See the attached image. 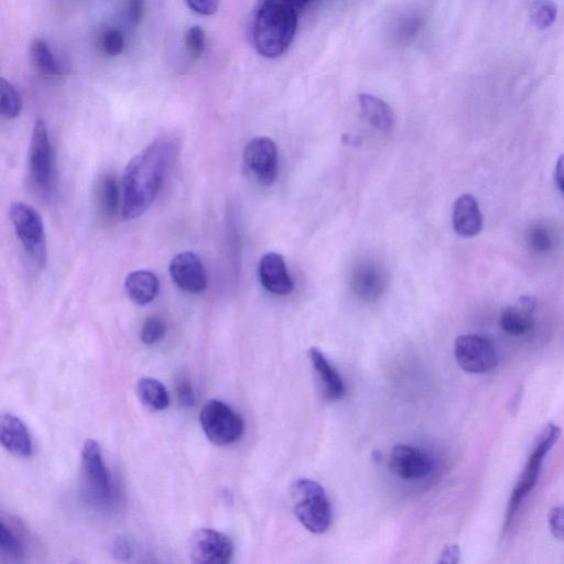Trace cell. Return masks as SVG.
I'll return each instance as SVG.
<instances>
[{"instance_id": "484cf974", "label": "cell", "mask_w": 564, "mask_h": 564, "mask_svg": "<svg viewBox=\"0 0 564 564\" xmlns=\"http://www.w3.org/2000/svg\"><path fill=\"white\" fill-rule=\"evenodd\" d=\"M558 8L552 0H534L530 6V18L536 28L545 30L556 23Z\"/></svg>"}, {"instance_id": "44dd1931", "label": "cell", "mask_w": 564, "mask_h": 564, "mask_svg": "<svg viewBox=\"0 0 564 564\" xmlns=\"http://www.w3.org/2000/svg\"><path fill=\"white\" fill-rule=\"evenodd\" d=\"M121 186L112 173L104 175L97 186V205L106 219H113L122 211Z\"/></svg>"}, {"instance_id": "8fae6325", "label": "cell", "mask_w": 564, "mask_h": 564, "mask_svg": "<svg viewBox=\"0 0 564 564\" xmlns=\"http://www.w3.org/2000/svg\"><path fill=\"white\" fill-rule=\"evenodd\" d=\"M169 274L175 285L190 295L202 294L209 285L208 273L201 258L192 252H182L173 257Z\"/></svg>"}, {"instance_id": "9c48e42d", "label": "cell", "mask_w": 564, "mask_h": 564, "mask_svg": "<svg viewBox=\"0 0 564 564\" xmlns=\"http://www.w3.org/2000/svg\"><path fill=\"white\" fill-rule=\"evenodd\" d=\"M244 164L262 186L274 184L278 177V149L268 137H256L245 146Z\"/></svg>"}, {"instance_id": "ac0fdd59", "label": "cell", "mask_w": 564, "mask_h": 564, "mask_svg": "<svg viewBox=\"0 0 564 564\" xmlns=\"http://www.w3.org/2000/svg\"><path fill=\"white\" fill-rule=\"evenodd\" d=\"M536 300L533 297H522L518 305L508 307L502 313L501 327L511 335L519 336L528 333L534 327V311Z\"/></svg>"}, {"instance_id": "8992f818", "label": "cell", "mask_w": 564, "mask_h": 564, "mask_svg": "<svg viewBox=\"0 0 564 564\" xmlns=\"http://www.w3.org/2000/svg\"><path fill=\"white\" fill-rule=\"evenodd\" d=\"M561 430L556 425H548L536 443V447L531 453L526 468L515 487L511 501H509L506 516V527L513 522L517 508L525 500V497L533 490L541 472L542 463L549 451L555 446L560 438Z\"/></svg>"}, {"instance_id": "ffe728a7", "label": "cell", "mask_w": 564, "mask_h": 564, "mask_svg": "<svg viewBox=\"0 0 564 564\" xmlns=\"http://www.w3.org/2000/svg\"><path fill=\"white\" fill-rule=\"evenodd\" d=\"M361 112L368 123L383 133H388L395 124V114L386 102L372 94L359 96Z\"/></svg>"}, {"instance_id": "d4e9b609", "label": "cell", "mask_w": 564, "mask_h": 564, "mask_svg": "<svg viewBox=\"0 0 564 564\" xmlns=\"http://www.w3.org/2000/svg\"><path fill=\"white\" fill-rule=\"evenodd\" d=\"M23 111V100L15 86L6 79L0 80V113L6 119L17 118Z\"/></svg>"}, {"instance_id": "e0dca14e", "label": "cell", "mask_w": 564, "mask_h": 564, "mask_svg": "<svg viewBox=\"0 0 564 564\" xmlns=\"http://www.w3.org/2000/svg\"><path fill=\"white\" fill-rule=\"evenodd\" d=\"M125 290L130 300L137 306L144 307L158 297L160 282L151 271L136 270L126 277Z\"/></svg>"}, {"instance_id": "74e56055", "label": "cell", "mask_w": 564, "mask_h": 564, "mask_svg": "<svg viewBox=\"0 0 564 564\" xmlns=\"http://www.w3.org/2000/svg\"><path fill=\"white\" fill-rule=\"evenodd\" d=\"M555 178L558 188L564 193V154L557 161Z\"/></svg>"}, {"instance_id": "277c9868", "label": "cell", "mask_w": 564, "mask_h": 564, "mask_svg": "<svg viewBox=\"0 0 564 564\" xmlns=\"http://www.w3.org/2000/svg\"><path fill=\"white\" fill-rule=\"evenodd\" d=\"M9 218L30 262L40 269L46 267V232L38 211L29 204L15 202L10 205Z\"/></svg>"}, {"instance_id": "5b68a950", "label": "cell", "mask_w": 564, "mask_h": 564, "mask_svg": "<svg viewBox=\"0 0 564 564\" xmlns=\"http://www.w3.org/2000/svg\"><path fill=\"white\" fill-rule=\"evenodd\" d=\"M200 423L205 436L218 446H229L244 435V420L221 400H209L203 406Z\"/></svg>"}, {"instance_id": "30bf717a", "label": "cell", "mask_w": 564, "mask_h": 564, "mask_svg": "<svg viewBox=\"0 0 564 564\" xmlns=\"http://www.w3.org/2000/svg\"><path fill=\"white\" fill-rule=\"evenodd\" d=\"M189 555L198 564H226L234 555L233 541L220 531L198 529L190 538Z\"/></svg>"}, {"instance_id": "7c38bea8", "label": "cell", "mask_w": 564, "mask_h": 564, "mask_svg": "<svg viewBox=\"0 0 564 564\" xmlns=\"http://www.w3.org/2000/svg\"><path fill=\"white\" fill-rule=\"evenodd\" d=\"M389 469L403 480L425 479L435 470V460L425 451L399 444L390 452Z\"/></svg>"}, {"instance_id": "f1b7e54d", "label": "cell", "mask_w": 564, "mask_h": 564, "mask_svg": "<svg viewBox=\"0 0 564 564\" xmlns=\"http://www.w3.org/2000/svg\"><path fill=\"white\" fill-rule=\"evenodd\" d=\"M0 547H2L4 555L12 559L18 560L24 556L23 545L20 544V540L13 533L12 529L4 522L0 526Z\"/></svg>"}, {"instance_id": "1f68e13d", "label": "cell", "mask_w": 564, "mask_h": 564, "mask_svg": "<svg viewBox=\"0 0 564 564\" xmlns=\"http://www.w3.org/2000/svg\"><path fill=\"white\" fill-rule=\"evenodd\" d=\"M145 13V0H124V15L130 25H139Z\"/></svg>"}, {"instance_id": "7402d4cb", "label": "cell", "mask_w": 564, "mask_h": 564, "mask_svg": "<svg viewBox=\"0 0 564 564\" xmlns=\"http://www.w3.org/2000/svg\"><path fill=\"white\" fill-rule=\"evenodd\" d=\"M384 286V277L376 267L366 265L355 271L353 288L364 300H374L381 296Z\"/></svg>"}, {"instance_id": "6da1fadb", "label": "cell", "mask_w": 564, "mask_h": 564, "mask_svg": "<svg viewBox=\"0 0 564 564\" xmlns=\"http://www.w3.org/2000/svg\"><path fill=\"white\" fill-rule=\"evenodd\" d=\"M175 156V144L160 138L129 161L122 182V218L143 216L156 201Z\"/></svg>"}, {"instance_id": "d590c367", "label": "cell", "mask_w": 564, "mask_h": 564, "mask_svg": "<svg viewBox=\"0 0 564 564\" xmlns=\"http://www.w3.org/2000/svg\"><path fill=\"white\" fill-rule=\"evenodd\" d=\"M177 393L180 400V403L184 407H193L195 404V395L193 392V388L187 379H182L178 383L177 386Z\"/></svg>"}, {"instance_id": "7a4b0ae2", "label": "cell", "mask_w": 564, "mask_h": 564, "mask_svg": "<svg viewBox=\"0 0 564 564\" xmlns=\"http://www.w3.org/2000/svg\"><path fill=\"white\" fill-rule=\"evenodd\" d=\"M298 10L288 0H259L252 37L260 56L276 59L289 49L298 28Z\"/></svg>"}, {"instance_id": "83f0119b", "label": "cell", "mask_w": 564, "mask_h": 564, "mask_svg": "<svg viewBox=\"0 0 564 564\" xmlns=\"http://www.w3.org/2000/svg\"><path fill=\"white\" fill-rule=\"evenodd\" d=\"M166 323L157 316L149 317L141 328L140 339L147 345H154L165 338Z\"/></svg>"}, {"instance_id": "2e32d148", "label": "cell", "mask_w": 564, "mask_h": 564, "mask_svg": "<svg viewBox=\"0 0 564 564\" xmlns=\"http://www.w3.org/2000/svg\"><path fill=\"white\" fill-rule=\"evenodd\" d=\"M452 224L455 233L462 237L479 235L484 226L479 202L471 194H463L453 204Z\"/></svg>"}, {"instance_id": "e575fe53", "label": "cell", "mask_w": 564, "mask_h": 564, "mask_svg": "<svg viewBox=\"0 0 564 564\" xmlns=\"http://www.w3.org/2000/svg\"><path fill=\"white\" fill-rule=\"evenodd\" d=\"M133 547L125 537H117L112 545L113 556L122 561L128 560L133 556Z\"/></svg>"}, {"instance_id": "52a82bcc", "label": "cell", "mask_w": 564, "mask_h": 564, "mask_svg": "<svg viewBox=\"0 0 564 564\" xmlns=\"http://www.w3.org/2000/svg\"><path fill=\"white\" fill-rule=\"evenodd\" d=\"M29 172L37 191L48 197L52 191L53 162L52 146L47 124L38 119L32 130L29 149Z\"/></svg>"}, {"instance_id": "4316f807", "label": "cell", "mask_w": 564, "mask_h": 564, "mask_svg": "<svg viewBox=\"0 0 564 564\" xmlns=\"http://www.w3.org/2000/svg\"><path fill=\"white\" fill-rule=\"evenodd\" d=\"M526 242L530 251L537 255L548 253L553 246L548 227L540 224L530 227L526 234Z\"/></svg>"}, {"instance_id": "d6986e66", "label": "cell", "mask_w": 564, "mask_h": 564, "mask_svg": "<svg viewBox=\"0 0 564 564\" xmlns=\"http://www.w3.org/2000/svg\"><path fill=\"white\" fill-rule=\"evenodd\" d=\"M309 357L314 370L319 375L325 398L329 401L342 399L345 394V387L340 374L334 370L317 347H312L309 351Z\"/></svg>"}, {"instance_id": "4dcf8cb0", "label": "cell", "mask_w": 564, "mask_h": 564, "mask_svg": "<svg viewBox=\"0 0 564 564\" xmlns=\"http://www.w3.org/2000/svg\"><path fill=\"white\" fill-rule=\"evenodd\" d=\"M101 47L110 57H117L122 54L125 48V38L121 31L117 29H107L101 37Z\"/></svg>"}, {"instance_id": "4fadbf2b", "label": "cell", "mask_w": 564, "mask_h": 564, "mask_svg": "<svg viewBox=\"0 0 564 564\" xmlns=\"http://www.w3.org/2000/svg\"><path fill=\"white\" fill-rule=\"evenodd\" d=\"M82 466L85 479L88 480L95 495L101 500H110L113 494L112 477L103 461L99 442L90 439L84 443Z\"/></svg>"}, {"instance_id": "5bb4252c", "label": "cell", "mask_w": 564, "mask_h": 564, "mask_svg": "<svg viewBox=\"0 0 564 564\" xmlns=\"http://www.w3.org/2000/svg\"><path fill=\"white\" fill-rule=\"evenodd\" d=\"M260 284L270 294L288 296L294 291L295 282L288 273L284 257L268 253L260 259L258 266Z\"/></svg>"}, {"instance_id": "ba28073f", "label": "cell", "mask_w": 564, "mask_h": 564, "mask_svg": "<svg viewBox=\"0 0 564 564\" xmlns=\"http://www.w3.org/2000/svg\"><path fill=\"white\" fill-rule=\"evenodd\" d=\"M454 356L463 371L486 374L495 370L500 357L493 343L481 335H461L454 344Z\"/></svg>"}, {"instance_id": "cb8c5ba5", "label": "cell", "mask_w": 564, "mask_h": 564, "mask_svg": "<svg viewBox=\"0 0 564 564\" xmlns=\"http://www.w3.org/2000/svg\"><path fill=\"white\" fill-rule=\"evenodd\" d=\"M29 52L31 62L38 72L48 77L61 74L59 62L45 40L39 38L32 40Z\"/></svg>"}, {"instance_id": "9a60e30c", "label": "cell", "mask_w": 564, "mask_h": 564, "mask_svg": "<svg viewBox=\"0 0 564 564\" xmlns=\"http://www.w3.org/2000/svg\"><path fill=\"white\" fill-rule=\"evenodd\" d=\"M0 441L15 457L29 458L34 452V444L24 421L10 412H4L0 417Z\"/></svg>"}, {"instance_id": "3957f363", "label": "cell", "mask_w": 564, "mask_h": 564, "mask_svg": "<svg viewBox=\"0 0 564 564\" xmlns=\"http://www.w3.org/2000/svg\"><path fill=\"white\" fill-rule=\"evenodd\" d=\"M295 515L313 534H323L332 523V508L327 493L317 482L299 480L292 486Z\"/></svg>"}, {"instance_id": "836d02e7", "label": "cell", "mask_w": 564, "mask_h": 564, "mask_svg": "<svg viewBox=\"0 0 564 564\" xmlns=\"http://www.w3.org/2000/svg\"><path fill=\"white\" fill-rule=\"evenodd\" d=\"M193 12L202 16H212L218 12L220 0H186Z\"/></svg>"}, {"instance_id": "603a6c76", "label": "cell", "mask_w": 564, "mask_h": 564, "mask_svg": "<svg viewBox=\"0 0 564 564\" xmlns=\"http://www.w3.org/2000/svg\"><path fill=\"white\" fill-rule=\"evenodd\" d=\"M137 395L141 404L153 411L166 410L170 405L168 390L155 378H140L137 383Z\"/></svg>"}, {"instance_id": "d6a6232c", "label": "cell", "mask_w": 564, "mask_h": 564, "mask_svg": "<svg viewBox=\"0 0 564 564\" xmlns=\"http://www.w3.org/2000/svg\"><path fill=\"white\" fill-rule=\"evenodd\" d=\"M549 528L553 536L564 541V507L552 508L549 513Z\"/></svg>"}, {"instance_id": "f546056e", "label": "cell", "mask_w": 564, "mask_h": 564, "mask_svg": "<svg viewBox=\"0 0 564 564\" xmlns=\"http://www.w3.org/2000/svg\"><path fill=\"white\" fill-rule=\"evenodd\" d=\"M187 52L192 60H198L202 57L205 50V34L200 26H193L188 29L186 37H184Z\"/></svg>"}, {"instance_id": "f35d334b", "label": "cell", "mask_w": 564, "mask_h": 564, "mask_svg": "<svg viewBox=\"0 0 564 564\" xmlns=\"http://www.w3.org/2000/svg\"><path fill=\"white\" fill-rule=\"evenodd\" d=\"M288 2L300 9L307 6L310 0H288Z\"/></svg>"}, {"instance_id": "8d00e7d4", "label": "cell", "mask_w": 564, "mask_h": 564, "mask_svg": "<svg viewBox=\"0 0 564 564\" xmlns=\"http://www.w3.org/2000/svg\"><path fill=\"white\" fill-rule=\"evenodd\" d=\"M460 548L455 545L444 548L440 562L441 563H457L460 561Z\"/></svg>"}]
</instances>
